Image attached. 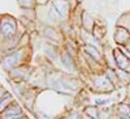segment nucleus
<instances>
[{
  "label": "nucleus",
  "instance_id": "5701e85b",
  "mask_svg": "<svg viewBox=\"0 0 130 119\" xmlns=\"http://www.w3.org/2000/svg\"><path fill=\"white\" fill-rule=\"evenodd\" d=\"M78 3H82V0H78Z\"/></svg>",
  "mask_w": 130,
  "mask_h": 119
},
{
  "label": "nucleus",
  "instance_id": "6ab92c4d",
  "mask_svg": "<svg viewBox=\"0 0 130 119\" xmlns=\"http://www.w3.org/2000/svg\"><path fill=\"white\" fill-rule=\"evenodd\" d=\"M17 3L22 9H35L37 8V0H17Z\"/></svg>",
  "mask_w": 130,
  "mask_h": 119
},
{
  "label": "nucleus",
  "instance_id": "4be33fe9",
  "mask_svg": "<svg viewBox=\"0 0 130 119\" xmlns=\"http://www.w3.org/2000/svg\"><path fill=\"white\" fill-rule=\"evenodd\" d=\"M116 118V116H115ZM116 119H130V118H116Z\"/></svg>",
  "mask_w": 130,
  "mask_h": 119
},
{
  "label": "nucleus",
  "instance_id": "9b49d317",
  "mask_svg": "<svg viewBox=\"0 0 130 119\" xmlns=\"http://www.w3.org/2000/svg\"><path fill=\"white\" fill-rule=\"evenodd\" d=\"M116 118H130V103L127 101H122L113 106Z\"/></svg>",
  "mask_w": 130,
  "mask_h": 119
},
{
  "label": "nucleus",
  "instance_id": "aec40b11",
  "mask_svg": "<svg viewBox=\"0 0 130 119\" xmlns=\"http://www.w3.org/2000/svg\"><path fill=\"white\" fill-rule=\"evenodd\" d=\"M67 2L70 4V7H72V9H75V8H77L78 7V0H67Z\"/></svg>",
  "mask_w": 130,
  "mask_h": 119
},
{
  "label": "nucleus",
  "instance_id": "ddd939ff",
  "mask_svg": "<svg viewBox=\"0 0 130 119\" xmlns=\"http://www.w3.org/2000/svg\"><path fill=\"white\" fill-rule=\"evenodd\" d=\"M92 35L98 39V41H103V38L107 35V25L104 21L102 20H96V24H95V28L92 30ZM103 43V42H102Z\"/></svg>",
  "mask_w": 130,
  "mask_h": 119
},
{
  "label": "nucleus",
  "instance_id": "6e6552de",
  "mask_svg": "<svg viewBox=\"0 0 130 119\" xmlns=\"http://www.w3.org/2000/svg\"><path fill=\"white\" fill-rule=\"evenodd\" d=\"M60 62L64 66V68L67 69L69 73H74L75 71L78 69V66H77V60L75 58H73L70 54L67 51V50H62L61 51V56H60Z\"/></svg>",
  "mask_w": 130,
  "mask_h": 119
},
{
  "label": "nucleus",
  "instance_id": "423d86ee",
  "mask_svg": "<svg viewBox=\"0 0 130 119\" xmlns=\"http://www.w3.org/2000/svg\"><path fill=\"white\" fill-rule=\"evenodd\" d=\"M25 116V111L18 102H13L4 111L0 113V119H18Z\"/></svg>",
  "mask_w": 130,
  "mask_h": 119
},
{
  "label": "nucleus",
  "instance_id": "1a4fd4ad",
  "mask_svg": "<svg viewBox=\"0 0 130 119\" xmlns=\"http://www.w3.org/2000/svg\"><path fill=\"white\" fill-rule=\"evenodd\" d=\"M113 54H115V59H116V64L118 69H124L126 72H130V59L125 55V54L120 50V47L113 49Z\"/></svg>",
  "mask_w": 130,
  "mask_h": 119
},
{
  "label": "nucleus",
  "instance_id": "b1692460",
  "mask_svg": "<svg viewBox=\"0 0 130 119\" xmlns=\"http://www.w3.org/2000/svg\"><path fill=\"white\" fill-rule=\"evenodd\" d=\"M113 119H116V118H113Z\"/></svg>",
  "mask_w": 130,
  "mask_h": 119
},
{
  "label": "nucleus",
  "instance_id": "f8f14e48",
  "mask_svg": "<svg viewBox=\"0 0 130 119\" xmlns=\"http://www.w3.org/2000/svg\"><path fill=\"white\" fill-rule=\"evenodd\" d=\"M95 24H96V18L91 15V12L83 10V13H82V29L92 33V30L95 28Z\"/></svg>",
  "mask_w": 130,
  "mask_h": 119
},
{
  "label": "nucleus",
  "instance_id": "0eeeda50",
  "mask_svg": "<svg viewBox=\"0 0 130 119\" xmlns=\"http://www.w3.org/2000/svg\"><path fill=\"white\" fill-rule=\"evenodd\" d=\"M51 5L55 8V10L60 15L62 20L65 18H70L72 15V7L67 0H51Z\"/></svg>",
  "mask_w": 130,
  "mask_h": 119
},
{
  "label": "nucleus",
  "instance_id": "4468645a",
  "mask_svg": "<svg viewBox=\"0 0 130 119\" xmlns=\"http://www.w3.org/2000/svg\"><path fill=\"white\" fill-rule=\"evenodd\" d=\"M83 115L89 116L90 119H99L100 118V107L96 105H86L83 109Z\"/></svg>",
  "mask_w": 130,
  "mask_h": 119
},
{
  "label": "nucleus",
  "instance_id": "9d476101",
  "mask_svg": "<svg viewBox=\"0 0 130 119\" xmlns=\"http://www.w3.org/2000/svg\"><path fill=\"white\" fill-rule=\"evenodd\" d=\"M113 41L117 43V46H125L130 41V31H127L125 28L116 26L113 31Z\"/></svg>",
  "mask_w": 130,
  "mask_h": 119
},
{
  "label": "nucleus",
  "instance_id": "dca6fc26",
  "mask_svg": "<svg viewBox=\"0 0 130 119\" xmlns=\"http://www.w3.org/2000/svg\"><path fill=\"white\" fill-rule=\"evenodd\" d=\"M105 76L111 80V82L116 86V89L120 88V80H118V76H117V72L116 69H112V68H107L105 69Z\"/></svg>",
  "mask_w": 130,
  "mask_h": 119
},
{
  "label": "nucleus",
  "instance_id": "f3484780",
  "mask_svg": "<svg viewBox=\"0 0 130 119\" xmlns=\"http://www.w3.org/2000/svg\"><path fill=\"white\" fill-rule=\"evenodd\" d=\"M118 80H120V86H125L127 84H130V72H126L124 69H116Z\"/></svg>",
  "mask_w": 130,
  "mask_h": 119
},
{
  "label": "nucleus",
  "instance_id": "2eb2a0df",
  "mask_svg": "<svg viewBox=\"0 0 130 119\" xmlns=\"http://www.w3.org/2000/svg\"><path fill=\"white\" fill-rule=\"evenodd\" d=\"M116 26H121V28H125L127 31H130V10L122 13L120 17L117 18L116 21Z\"/></svg>",
  "mask_w": 130,
  "mask_h": 119
},
{
  "label": "nucleus",
  "instance_id": "7ed1b4c3",
  "mask_svg": "<svg viewBox=\"0 0 130 119\" xmlns=\"http://www.w3.org/2000/svg\"><path fill=\"white\" fill-rule=\"evenodd\" d=\"M18 37H21L20 22L10 15H2V21H0V38H2V42Z\"/></svg>",
  "mask_w": 130,
  "mask_h": 119
},
{
  "label": "nucleus",
  "instance_id": "39448f33",
  "mask_svg": "<svg viewBox=\"0 0 130 119\" xmlns=\"http://www.w3.org/2000/svg\"><path fill=\"white\" fill-rule=\"evenodd\" d=\"M39 92H40L39 89H35V88H32V86H29V88L18 97L20 101L24 103V106L29 111H34V107L37 105V98H38V93Z\"/></svg>",
  "mask_w": 130,
  "mask_h": 119
},
{
  "label": "nucleus",
  "instance_id": "f03ea898",
  "mask_svg": "<svg viewBox=\"0 0 130 119\" xmlns=\"http://www.w3.org/2000/svg\"><path fill=\"white\" fill-rule=\"evenodd\" d=\"M86 82L87 85H90V89L94 93L108 94L116 90V86L105 76V73H91L87 76Z\"/></svg>",
  "mask_w": 130,
  "mask_h": 119
},
{
  "label": "nucleus",
  "instance_id": "f257e3e1",
  "mask_svg": "<svg viewBox=\"0 0 130 119\" xmlns=\"http://www.w3.org/2000/svg\"><path fill=\"white\" fill-rule=\"evenodd\" d=\"M31 55H32L31 46L17 49V50L12 51L10 54H8V55L2 56V68L5 72H10L12 69H14L17 67L30 64Z\"/></svg>",
  "mask_w": 130,
  "mask_h": 119
},
{
  "label": "nucleus",
  "instance_id": "a211bd4d",
  "mask_svg": "<svg viewBox=\"0 0 130 119\" xmlns=\"http://www.w3.org/2000/svg\"><path fill=\"white\" fill-rule=\"evenodd\" d=\"M13 102H16V97H14L13 94H10V93L5 97V98L0 100V113L4 111V110L7 109V107H9Z\"/></svg>",
  "mask_w": 130,
  "mask_h": 119
},
{
  "label": "nucleus",
  "instance_id": "20e7f679",
  "mask_svg": "<svg viewBox=\"0 0 130 119\" xmlns=\"http://www.w3.org/2000/svg\"><path fill=\"white\" fill-rule=\"evenodd\" d=\"M34 67L30 64H25V66L17 67L8 72V79L12 82H29L32 72H34Z\"/></svg>",
  "mask_w": 130,
  "mask_h": 119
},
{
  "label": "nucleus",
  "instance_id": "412c9836",
  "mask_svg": "<svg viewBox=\"0 0 130 119\" xmlns=\"http://www.w3.org/2000/svg\"><path fill=\"white\" fill-rule=\"evenodd\" d=\"M59 119H69V118H68V116H65V115H62V116H60Z\"/></svg>",
  "mask_w": 130,
  "mask_h": 119
}]
</instances>
